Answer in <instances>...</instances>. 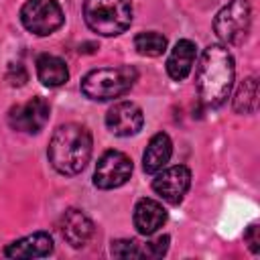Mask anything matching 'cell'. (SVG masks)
<instances>
[{
    "label": "cell",
    "instance_id": "1",
    "mask_svg": "<svg viewBox=\"0 0 260 260\" xmlns=\"http://www.w3.org/2000/svg\"><path fill=\"white\" fill-rule=\"evenodd\" d=\"M234 57L223 45H209L199 59L197 65V91L201 102L207 108H219L234 85Z\"/></svg>",
    "mask_w": 260,
    "mask_h": 260
},
{
    "label": "cell",
    "instance_id": "20",
    "mask_svg": "<svg viewBox=\"0 0 260 260\" xmlns=\"http://www.w3.org/2000/svg\"><path fill=\"white\" fill-rule=\"evenodd\" d=\"M169 242H171V238H169V236H158L156 240L142 244L144 258H160V256H165V254H167V250H169Z\"/></svg>",
    "mask_w": 260,
    "mask_h": 260
},
{
    "label": "cell",
    "instance_id": "2",
    "mask_svg": "<svg viewBox=\"0 0 260 260\" xmlns=\"http://www.w3.org/2000/svg\"><path fill=\"white\" fill-rule=\"evenodd\" d=\"M91 156V134L85 126L69 122L61 124L49 142V160L61 175H77Z\"/></svg>",
    "mask_w": 260,
    "mask_h": 260
},
{
    "label": "cell",
    "instance_id": "11",
    "mask_svg": "<svg viewBox=\"0 0 260 260\" xmlns=\"http://www.w3.org/2000/svg\"><path fill=\"white\" fill-rule=\"evenodd\" d=\"M61 236L73 248H81L93 236V221L81 209H67L61 217Z\"/></svg>",
    "mask_w": 260,
    "mask_h": 260
},
{
    "label": "cell",
    "instance_id": "5",
    "mask_svg": "<svg viewBox=\"0 0 260 260\" xmlns=\"http://www.w3.org/2000/svg\"><path fill=\"white\" fill-rule=\"evenodd\" d=\"M252 24V8L248 0H232L225 4L213 20V30L219 41L228 45H240L250 32Z\"/></svg>",
    "mask_w": 260,
    "mask_h": 260
},
{
    "label": "cell",
    "instance_id": "14",
    "mask_svg": "<svg viewBox=\"0 0 260 260\" xmlns=\"http://www.w3.org/2000/svg\"><path fill=\"white\" fill-rule=\"evenodd\" d=\"M195 55H197V47L193 41H189V39L177 41V45L173 47V51L167 59V73L171 75V79H175V81L185 79L193 69Z\"/></svg>",
    "mask_w": 260,
    "mask_h": 260
},
{
    "label": "cell",
    "instance_id": "21",
    "mask_svg": "<svg viewBox=\"0 0 260 260\" xmlns=\"http://www.w3.org/2000/svg\"><path fill=\"white\" fill-rule=\"evenodd\" d=\"M26 79H28V73H26V69H24V65H20V63H10V67H8V71H6V81L10 83V85H24L26 83Z\"/></svg>",
    "mask_w": 260,
    "mask_h": 260
},
{
    "label": "cell",
    "instance_id": "15",
    "mask_svg": "<svg viewBox=\"0 0 260 260\" xmlns=\"http://www.w3.org/2000/svg\"><path fill=\"white\" fill-rule=\"evenodd\" d=\"M171 154H173V142H171L169 134H165V132L154 134L150 138L144 154H142V169H144V173H148V175L158 173L169 162Z\"/></svg>",
    "mask_w": 260,
    "mask_h": 260
},
{
    "label": "cell",
    "instance_id": "16",
    "mask_svg": "<svg viewBox=\"0 0 260 260\" xmlns=\"http://www.w3.org/2000/svg\"><path fill=\"white\" fill-rule=\"evenodd\" d=\"M37 75L47 87H59L69 79L65 61L55 55H41L37 59Z\"/></svg>",
    "mask_w": 260,
    "mask_h": 260
},
{
    "label": "cell",
    "instance_id": "22",
    "mask_svg": "<svg viewBox=\"0 0 260 260\" xmlns=\"http://www.w3.org/2000/svg\"><path fill=\"white\" fill-rule=\"evenodd\" d=\"M244 240L248 242V248H250L254 254L260 252V228H258V223H252V225L246 230Z\"/></svg>",
    "mask_w": 260,
    "mask_h": 260
},
{
    "label": "cell",
    "instance_id": "3",
    "mask_svg": "<svg viewBox=\"0 0 260 260\" xmlns=\"http://www.w3.org/2000/svg\"><path fill=\"white\" fill-rule=\"evenodd\" d=\"M83 18L102 37L120 35L132 22V0H85Z\"/></svg>",
    "mask_w": 260,
    "mask_h": 260
},
{
    "label": "cell",
    "instance_id": "9",
    "mask_svg": "<svg viewBox=\"0 0 260 260\" xmlns=\"http://www.w3.org/2000/svg\"><path fill=\"white\" fill-rule=\"evenodd\" d=\"M189 185H191V171L183 165H175V167H169L165 171L160 169L152 181L154 193H158L165 201H169L173 205L183 201Z\"/></svg>",
    "mask_w": 260,
    "mask_h": 260
},
{
    "label": "cell",
    "instance_id": "13",
    "mask_svg": "<svg viewBox=\"0 0 260 260\" xmlns=\"http://www.w3.org/2000/svg\"><path fill=\"white\" fill-rule=\"evenodd\" d=\"M53 252V238L45 232L30 234L22 240L12 242L6 250L4 256L8 258H43Z\"/></svg>",
    "mask_w": 260,
    "mask_h": 260
},
{
    "label": "cell",
    "instance_id": "7",
    "mask_svg": "<svg viewBox=\"0 0 260 260\" xmlns=\"http://www.w3.org/2000/svg\"><path fill=\"white\" fill-rule=\"evenodd\" d=\"M132 175V160L120 150H108L100 156L93 173V185L98 189L122 187Z\"/></svg>",
    "mask_w": 260,
    "mask_h": 260
},
{
    "label": "cell",
    "instance_id": "17",
    "mask_svg": "<svg viewBox=\"0 0 260 260\" xmlns=\"http://www.w3.org/2000/svg\"><path fill=\"white\" fill-rule=\"evenodd\" d=\"M256 106H258V81L256 77H246L234 95V110L238 114H252L256 112Z\"/></svg>",
    "mask_w": 260,
    "mask_h": 260
},
{
    "label": "cell",
    "instance_id": "6",
    "mask_svg": "<svg viewBox=\"0 0 260 260\" xmlns=\"http://www.w3.org/2000/svg\"><path fill=\"white\" fill-rule=\"evenodd\" d=\"M65 16L57 0H26L20 8L22 26L39 37L55 32L63 24Z\"/></svg>",
    "mask_w": 260,
    "mask_h": 260
},
{
    "label": "cell",
    "instance_id": "12",
    "mask_svg": "<svg viewBox=\"0 0 260 260\" xmlns=\"http://www.w3.org/2000/svg\"><path fill=\"white\" fill-rule=\"evenodd\" d=\"M167 221L165 207L154 199H138L134 205V228L142 236H152Z\"/></svg>",
    "mask_w": 260,
    "mask_h": 260
},
{
    "label": "cell",
    "instance_id": "18",
    "mask_svg": "<svg viewBox=\"0 0 260 260\" xmlns=\"http://www.w3.org/2000/svg\"><path fill=\"white\" fill-rule=\"evenodd\" d=\"M134 47L144 57H158L167 49V37H162L160 32H154V30L138 32L134 37Z\"/></svg>",
    "mask_w": 260,
    "mask_h": 260
},
{
    "label": "cell",
    "instance_id": "8",
    "mask_svg": "<svg viewBox=\"0 0 260 260\" xmlns=\"http://www.w3.org/2000/svg\"><path fill=\"white\" fill-rule=\"evenodd\" d=\"M49 104L43 98H32L24 104L14 106L8 112V124L14 130L37 134L43 130V126L49 122Z\"/></svg>",
    "mask_w": 260,
    "mask_h": 260
},
{
    "label": "cell",
    "instance_id": "19",
    "mask_svg": "<svg viewBox=\"0 0 260 260\" xmlns=\"http://www.w3.org/2000/svg\"><path fill=\"white\" fill-rule=\"evenodd\" d=\"M112 256H116V258H144L142 244L136 240H116V242H112Z\"/></svg>",
    "mask_w": 260,
    "mask_h": 260
},
{
    "label": "cell",
    "instance_id": "4",
    "mask_svg": "<svg viewBox=\"0 0 260 260\" xmlns=\"http://www.w3.org/2000/svg\"><path fill=\"white\" fill-rule=\"evenodd\" d=\"M138 73L130 65L120 67H102L89 71L81 79V91L95 102H108L114 98L124 95L134 85Z\"/></svg>",
    "mask_w": 260,
    "mask_h": 260
},
{
    "label": "cell",
    "instance_id": "10",
    "mask_svg": "<svg viewBox=\"0 0 260 260\" xmlns=\"http://www.w3.org/2000/svg\"><path fill=\"white\" fill-rule=\"evenodd\" d=\"M144 124V114L134 102H118L106 114V126L116 136H134Z\"/></svg>",
    "mask_w": 260,
    "mask_h": 260
}]
</instances>
